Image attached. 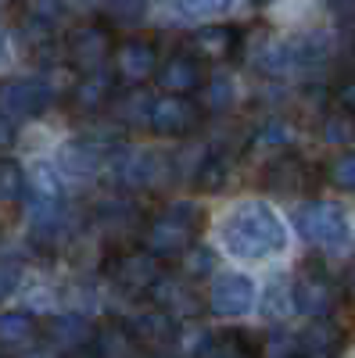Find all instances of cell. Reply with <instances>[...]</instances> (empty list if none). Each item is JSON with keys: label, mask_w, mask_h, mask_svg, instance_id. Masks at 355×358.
Instances as JSON below:
<instances>
[{"label": "cell", "mask_w": 355, "mask_h": 358, "mask_svg": "<svg viewBox=\"0 0 355 358\" xmlns=\"http://www.w3.org/2000/svg\"><path fill=\"white\" fill-rule=\"evenodd\" d=\"M262 358H298V337H291L284 330H273L262 344Z\"/></svg>", "instance_id": "cell-34"}, {"label": "cell", "mask_w": 355, "mask_h": 358, "mask_svg": "<svg viewBox=\"0 0 355 358\" xmlns=\"http://www.w3.org/2000/svg\"><path fill=\"white\" fill-rule=\"evenodd\" d=\"M36 337V319L29 312H0V348H22Z\"/></svg>", "instance_id": "cell-26"}, {"label": "cell", "mask_w": 355, "mask_h": 358, "mask_svg": "<svg viewBox=\"0 0 355 358\" xmlns=\"http://www.w3.org/2000/svg\"><path fill=\"white\" fill-rule=\"evenodd\" d=\"M230 169H233V158L226 151H204V158L194 165V187L201 194H219L230 179Z\"/></svg>", "instance_id": "cell-20"}, {"label": "cell", "mask_w": 355, "mask_h": 358, "mask_svg": "<svg viewBox=\"0 0 355 358\" xmlns=\"http://www.w3.org/2000/svg\"><path fill=\"white\" fill-rule=\"evenodd\" d=\"M130 337L144 348V351H162L169 344L180 341V326H176V319L162 308H144L130 319Z\"/></svg>", "instance_id": "cell-12"}, {"label": "cell", "mask_w": 355, "mask_h": 358, "mask_svg": "<svg viewBox=\"0 0 355 358\" xmlns=\"http://www.w3.org/2000/svg\"><path fill=\"white\" fill-rule=\"evenodd\" d=\"M201 222H204V212L194 201L165 204L162 212L147 222V229H144V251L155 255L158 262L180 258L190 244H197Z\"/></svg>", "instance_id": "cell-2"}, {"label": "cell", "mask_w": 355, "mask_h": 358, "mask_svg": "<svg viewBox=\"0 0 355 358\" xmlns=\"http://www.w3.org/2000/svg\"><path fill=\"white\" fill-rule=\"evenodd\" d=\"M165 276V262H158L155 255H147L144 248L140 251H126L111 262V280L123 287L126 294H147L155 290V283Z\"/></svg>", "instance_id": "cell-8"}, {"label": "cell", "mask_w": 355, "mask_h": 358, "mask_svg": "<svg viewBox=\"0 0 355 358\" xmlns=\"http://www.w3.org/2000/svg\"><path fill=\"white\" fill-rule=\"evenodd\" d=\"M158 136H169V140H180L187 133H194L201 126V104H194L190 97H158L151 104V118H147Z\"/></svg>", "instance_id": "cell-9"}, {"label": "cell", "mask_w": 355, "mask_h": 358, "mask_svg": "<svg viewBox=\"0 0 355 358\" xmlns=\"http://www.w3.org/2000/svg\"><path fill=\"white\" fill-rule=\"evenodd\" d=\"M351 290H355V283H351Z\"/></svg>", "instance_id": "cell-43"}, {"label": "cell", "mask_w": 355, "mask_h": 358, "mask_svg": "<svg viewBox=\"0 0 355 358\" xmlns=\"http://www.w3.org/2000/svg\"><path fill=\"white\" fill-rule=\"evenodd\" d=\"M158 176H162V158H158L155 151H147V147H140V151H130V155L123 158V183L133 187V190L151 187Z\"/></svg>", "instance_id": "cell-21"}, {"label": "cell", "mask_w": 355, "mask_h": 358, "mask_svg": "<svg viewBox=\"0 0 355 358\" xmlns=\"http://www.w3.org/2000/svg\"><path fill=\"white\" fill-rule=\"evenodd\" d=\"M47 341H50V348H57V351H65V355H79L86 344H94V322L86 319V315H79V312H62V315H54V319H47Z\"/></svg>", "instance_id": "cell-14"}, {"label": "cell", "mask_w": 355, "mask_h": 358, "mask_svg": "<svg viewBox=\"0 0 355 358\" xmlns=\"http://www.w3.org/2000/svg\"><path fill=\"white\" fill-rule=\"evenodd\" d=\"M330 183L341 190H355V151L330 162Z\"/></svg>", "instance_id": "cell-37"}, {"label": "cell", "mask_w": 355, "mask_h": 358, "mask_svg": "<svg viewBox=\"0 0 355 358\" xmlns=\"http://www.w3.org/2000/svg\"><path fill=\"white\" fill-rule=\"evenodd\" d=\"M312 183V172L302 158L294 155H280L273 158L270 165L262 169V187L270 194H280V197H291V194H305Z\"/></svg>", "instance_id": "cell-13"}, {"label": "cell", "mask_w": 355, "mask_h": 358, "mask_svg": "<svg viewBox=\"0 0 355 358\" xmlns=\"http://www.w3.org/2000/svg\"><path fill=\"white\" fill-rule=\"evenodd\" d=\"M294 229H298L312 248H327V251H341L351 244V222L348 212L334 201H309L298 208L294 215Z\"/></svg>", "instance_id": "cell-3"}, {"label": "cell", "mask_w": 355, "mask_h": 358, "mask_svg": "<svg viewBox=\"0 0 355 358\" xmlns=\"http://www.w3.org/2000/svg\"><path fill=\"white\" fill-rule=\"evenodd\" d=\"M115 54V33L104 22H83L69 29L65 36V57L86 76V72H101L108 65V57Z\"/></svg>", "instance_id": "cell-4"}, {"label": "cell", "mask_w": 355, "mask_h": 358, "mask_svg": "<svg viewBox=\"0 0 355 358\" xmlns=\"http://www.w3.org/2000/svg\"><path fill=\"white\" fill-rule=\"evenodd\" d=\"M334 101H337V108H341V111L355 115V72H351L348 79H341V83H337V90H334Z\"/></svg>", "instance_id": "cell-38"}, {"label": "cell", "mask_w": 355, "mask_h": 358, "mask_svg": "<svg viewBox=\"0 0 355 358\" xmlns=\"http://www.w3.org/2000/svg\"><path fill=\"white\" fill-rule=\"evenodd\" d=\"M180 258H183L187 280H201V276H209L216 268V255H212V248H204V244H190Z\"/></svg>", "instance_id": "cell-29"}, {"label": "cell", "mask_w": 355, "mask_h": 358, "mask_svg": "<svg viewBox=\"0 0 355 358\" xmlns=\"http://www.w3.org/2000/svg\"><path fill=\"white\" fill-rule=\"evenodd\" d=\"M201 358H258V351L244 330H226V334H216L209 341Z\"/></svg>", "instance_id": "cell-25"}, {"label": "cell", "mask_w": 355, "mask_h": 358, "mask_svg": "<svg viewBox=\"0 0 355 358\" xmlns=\"http://www.w3.org/2000/svg\"><path fill=\"white\" fill-rule=\"evenodd\" d=\"M22 262L18 258H0V301H8V297L22 287Z\"/></svg>", "instance_id": "cell-36"}, {"label": "cell", "mask_w": 355, "mask_h": 358, "mask_svg": "<svg viewBox=\"0 0 355 358\" xmlns=\"http://www.w3.org/2000/svg\"><path fill=\"white\" fill-rule=\"evenodd\" d=\"M151 104L155 97L147 94L144 86H130L123 97H111V108H115V118L126 126H147V118H151Z\"/></svg>", "instance_id": "cell-24"}, {"label": "cell", "mask_w": 355, "mask_h": 358, "mask_svg": "<svg viewBox=\"0 0 355 358\" xmlns=\"http://www.w3.org/2000/svg\"><path fill=\"white\" fill-rule=\"evenodd\" d=\"M155 297H158V308L169 312L172 319H190L201 312V297L197 290H190L187 280H158L155 283Z\"/></svg>", "instance_id": "cell-19"}, {"label": "cell", "mask_w": 355, "mask_h": 358, "mask_svg": "<svg viewBox=\"0 0 355 358\" xmlns=\"http://www.w3.org/2000/svg\"><path fill=\"white\" fill-rule=\"evenodd\" d=\"M104 162H108V143H101L97 136L69 140L62 151H57V169L69 172V176H94Z\"/></svg>", "instance_id": "cell-15"}, {"label": "cell", "mask_w": 355, "mask_h": 358, "mask_svg": "<svg viewBox=\"0 0 355 358\" xmlns=\"http://www.w3.org/2000/svg\"><path fill=\"white\" fill-rule=\"evenodd\" d=\"M115 79L126 83V86H144L147 79H155L158 72V47L155 40H144V36H130L115 47Z\"/></svg>", "instance_id": "cell-7"}, {"label": "cell", "mask_w": 355, "mask_h": 358, "mask_svg": "<svg viewBox=\"0 0 355 358\" xmlns=\"http://www.w3.org/2000/svg\"><path fill=\"white\" fill-rule=\"evenodd\" d=\"M323 140L327 143H348L351 136H355V115H348V111H330L327 118H323Z\"/></svg>", "instance_id": "cell-30"}, {"label": "cell", "mask_w": 355, "mask_h": 358, "mask_svg": "<svg viewBox=\"0 0 355 358\" xmlns=\"http://www.w3.org/2000/svg\"><path fill=\"white\" fill-rule=\"evenodd\" d=\"M219 236L226 251L244 262H262L270 255H280L287 244V229L273 212V204L265 201H241L237 208H230L219 226Z\"/></svg>", "instance_id": "cell-1"}, {"label": "cell", "mask_w": 355, "mask_h": 358, "mask_svg": "<svg viewBox=\"0 0 355 358\" xmlns=\"http://www.w3.org/2000/svg\"><path fill=\"white\" fill-rule=\"evenodd\" d=\"M334 280L327 276V268H319L316 262L302 265V273L294 276L291 283V301H294V312L302 315H312V319H327V312L334 308Z\"/></svg>", "instance_id": "cell-6"}, {"label": "cell", "mask_w": 355, "mask_h": 358, "mask_svg": "<svg viewBox=\"0 0 355 358\" xmlns=\"http://www.w3.org/2000/svg\"><path fill=\"white\" fill-rule=\"evenodd\" d=\"M262 305L270 308L273 315H287V312L294 308V301H291V280H287V276H277V280L270 283V290L262 294Z\"/></svg>", "instance_id": "cell-33"}, {"label": "cell", "mask_w": 355, "mask_h": 358, "mask_svg": "<svg viewBox=\"0 0 355 358\" xmlns=\"http://www.w3.org/2000/svg\"><path fill=\"white\" fill-rule=\"evenodd\" d=\"M104 8H108L111 18L126 22V25H137L147 11V0H104Z\"/></svg>", "instance_id": "cell-35"}, {"label": "cell", "mask_w": 355, "mask_h": 358, "mask_svg": "<svg viewBox=\"0 0 355 358\" xmlns=\"http://www.w3.org/2000/svg\"><path fill=\"white\" fill-rule=\"evenodd\" d=\"M29 358H50V355H43V351H36V355H29Z\"/></svg>", "instance_id": "cell-41"}, {"label": "cell", "mask_w": 355, "mask_h": 358, "mask_svg": "<svg viewBox=\"0 0 355 358\" xmlns=\"http://www.w3.org/2000/svg\"><path fill=\"white\" fill-rule=\"evenodd\" d=\"M111 97H115V76H108L101 69V72H86L76 83L69 104H72L76 115H97V111H104L111 104Z\"/></svg>", "instance_id": "cell-16"}, {"label": "cell", "mask_w": 355, "mask_h": 358, "mask_svg": "<svg viewBox=\"0 0 355 358\" xmlns=\"http://www.w3.org/2000/svg\"><path fill=\"white\" fill-rule=\"evenodd\" d=\"M94 344H97V358H144V348L118 322H108L104 330H97Z\"/></svg>", "instance_id": "cell-23"}, {"label": "cell", "mask_w": 355, "mask_h": 358, "mask_svg": "<svg viewBox=\"0 0 355 358\" xmlns=\"http://www.w3.org/2000/svg\"><path fill=\"white\" fill-rule=\"evenodd\" d=\"M209 308L216 315L237 319V315H248L255 308V283L244 273H223L212 280L209 287Z\"/></svg>", "instance_id": "cell-10"}, {"label": "cell", "mask_w": 355, "mask_h": 358, "mask_svg": "<svg viewBox=\"0 0 355 358\" xmlns=\"http://www.w3.org/2000/svg\"><path fill=\"white\" fill-rule=\"evenodd\" d=\"M25 194V172L18 162L0 158V201H18Z\"/></svg>", "instance_id": "cell-31"}, {"label": "cell", "mask_w": 355, "mask_h": 358, "mask_svg": "<svg viewBox=\"0 0 355 358\" xmlns=\"http://www.w3.org/2000/svg\"><path fill=\"white\" fill-rule=\"evenodd\" d=\"M54 104V90L47 79L36 76H22L0 83V115L8 122H25V118H40Z\"/></svg>", "instance_id": "cell-5"}, {"label": "cell", "mask_w": 355, "mask_h": 358, "mask_svg": "<svg viewBox=\"0 0 355 358\" xmlns=\"http://www.w3.org/2000/svg\"><path fill=\"white\" fill-rule=\"evenodd\" d=\"M69 11V0H22V22H36V25H57Z\"/></svg>", "instance_id": "cell-27"}, {"label": "cell", "mask_w": 355, "mask_h": 358, "mask_svg": "<svg viewBox=\"0 0 355 358\" xmlns=\"http://www.w3.org/2000/svg\"><path fill=\"white\" fill-rule=\"evenodd\" d=\"M204 94H201V111L209 115H226L237 104V79L230 72H216V76H204Z\"/></svg>", "instance_id": "cell-22"}, {"label": "cell", "mask_w": 355, "mask_h": 358, "mask_svg": "<svg viewBox=\"0 0 355 358\" xmlns=\"http://www.w3.org/2000/svg\"><path fill=\"white\" fill-rule=\"evenodd\" d=\"M251 4H273V0H251Z\"/></svg>", "instance_id": "cell-42"}, {"label": "cell", "mask_w": 355, "mask_h": 358, "mask_svg": "<svg viewBox=\"0 0 355 358\" xmlns=\"http://www.w3.org/2000/svg\"><path fill=\"white\" fill-rule=\"evenodd\" d=\"M237 43H241V33L233 25H201L190 33V54L197 62H223V57H233Z\"/></svg>", "instance_id": "cell-17"}, {"label": "cell", "mask_w": 355, "mask_h": 358, "mask_svg": "<svg viewBox=\"0 0 355 358\" xmlns=\"http://www.w3.org/2000/svg\"><path fill=\"white\" fill-rule=\"evenodd\" d=\"M344 337L330 319H312L298 334V358H337Z\"/></svg>", "instance_id": "cell-18"}, {"label": "cell", "mask_w": 355, "mask_h": 358, "mask_svg": "<svg viewBox=\"0 0 355 358\" xmlns=\"http://www.w3.org/2000/svg\"><path fill=\"white\" fill-rule=\"evenodd\" d=\"M172 8L176 15H183L190 22H209V18L233 11V0H172Z\"/></svg>", "instance_id": "cell-28"}, {"label": "cell", "mask_w": 355, "mask_h": 358, "mask_svg": "<svg viewBox=\"0 0 355 358\" xmlns=\"http://www.w3.org/2000/svg\"><path fill=\"white\" fill-rule=\"evenodd\" d=\"M327 8H330L341 22H355V0H327Z\"/></svg>", "instance_id": "cell-39"}, {"label": "cell", "mask_w": 355, "mask_h": 358, "mask_svg": "<svg viewBox=\"0 0 355 358\" xmlns=\"http://www.w3.org/2000/svg\"><path fill=\"white\" fill-rule=\"evenodd\" d=\"M155 83L165 90L169 97H190L194 90H201V83H204V65L187 50L172 54V57H165V62L158 65Z\"/></svg>", "instance_id": "cell-11"}, {"label": "cell", "mask_w": 355, "mask_h": 358, "mask_svg": "<svg viewBox=\"0 0 355 358\" xmlns=\"http://www.w3.org/2000/svg\"><path fill=\"white\" fill-rule=\"evenodd\" d=\"M11 143H15V126L0 115V147H11Z\"/></svg>", "instance_id": "cell-40"}, {"label": "cell", "mask_w": 355, "mask_h": 358, "mask_svg": "<svg viewBox=\"0 0 355 358\" xmlns=\"http://www.w3.org/2000/svg\"><path fill=\"white\" fill-rule=\"evenodd\" d=\"M291 140H294V129L287 118H265L255 133V143L262 147H291Z\"/></svg>", "instance_id": "cell-32"}]
</instances>
